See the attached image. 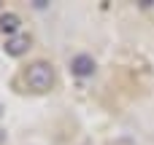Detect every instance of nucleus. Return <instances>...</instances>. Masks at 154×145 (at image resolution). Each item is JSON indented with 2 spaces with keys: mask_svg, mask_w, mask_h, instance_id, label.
<instances>
[{
  "mask_svg": "<svg viewBox=\"0 0 154 145\" xmlns=\"http://www.w3.org/2000/svg\"><path fill=\"white\" fill-rule=\"evenodd\" d=\"M24 81H27V86H30L32 91H49L51 83H54V70H51L49 62H32V65L27 67Z\"/></svg>",
  "mask_w": 154,
  "mask_h": 145,
  "instance_id": "obj_1",
  "label": "nucleus"
},
{
  "mask_svg": "<svg viewBox=\"0 0 154 145\" xmlns=\"http://www.w3.org/2000/svg\"><path fill=\"white\" fill-rule=\"evenodd\" d=\"M70 73L79 75V78L92 75V73H95V59H92L89 54H76V57L70 59Z\"/></svg>",
  "mask_w": 154,
  "mask_h": 145,
  "instance_id": "obj_2",
  "label": "nucleus"
},
{
  "mask_svg": "<svg viewBox=\"0 0 154 145\" xmlns=\"http://www.w3.org/2000/svg\"><path fill=\"white\" fill-rule=\"evenodd\" d=\"M30 48V35H14V38H8L5 40V54L8 57H22L24 51Z\"/></svg>",
  "mask_w": 154,
  "mask_h": 145,
  "instance_id": "obj_3",
  "label": "nucleus"
},
{
  "mask_svg": "<svg viewBox=\"0 0 154 145\" xmlns=\"http://www.w3.org/2000/svg\"><path fill=\"white\" fill-rule=\"evenodd\" d=\"M0 32L3 35H19V16L16 13H0Z\"/></svg>",
  "mask_w": 154,
  "mask_h": 145,
  "instance_id": "obj_4",
  "label": "nucleus"
},
{
  "mask_svg": "<svg viewBox=\"0 0 154 145\" xmlns=\"http://www.w3.org/2000/svg\"><path fill=\"white\" fill-rule=\"evenodd\" d=\"M32 5H35V8H46L49 3H46V0H32Z\"/></svg>",
  "mask_w": 154,
  "mask_h": 145,
  "instance_id": "obj_5",
  "label": "nucleus"
},
{
  "mask_svg": "<svg viewBox=\"0 0 154 145\" xmlns=\"http://www.w3.org/2000/svg\"><path fill=\"white\" fill-rule=\"evenodd\" d=\"M0 140H3V135H0Z\"/></svg>",
  "mask_w": 154,
  "mask_h": 145,
  "instance_id": "obj_6",
  "label": "nucleus"
}]
</instances>
